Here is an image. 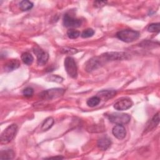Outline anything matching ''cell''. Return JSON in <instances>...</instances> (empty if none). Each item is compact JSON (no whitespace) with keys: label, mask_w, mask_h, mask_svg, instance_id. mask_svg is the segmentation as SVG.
<instances>
[{"label":"cell","mask_w":160,"mask_h":160,"mask_svg":"<svg viewBox=\"0 0 160 160\" xmlns=\"http://www.w3.org/2000/svg\"><path fill=\"white\" fill-rule=\"evenodd\" d=\"M82 24V21L80 19L72 17L68 14H66L63 18V24L67 28H78Z\"/></svg>","instance_id":"8"},{"label":"cell","mask_w":160,"mask_h":160,"mask_svg":"<svg viewBox=\"0 0 160 160\" xmlns=\"http://www.w3.org/2000/svg\"><path fill=\"white\" fill-rule=\"evenodd\" d=\"M18 131V126L16 124H12L8 126L1 133V143L7 144L9 142L16 136Z\"/></svg>","instance_id":"3"},{"label":"cell","mask_w":160,"mask_h":160,"mask_svg":"<svg viewBox=\"0 0 160 160\" xmlns=\"http://www.w3.org/2000/svg\"><path fill=\"white\" fill-rule=\"evenodd\" d=\"M106 3V1H95L94 2V4L96 7H101L105 5Z\"/></svg>","instance_id":"27"},{"label":"cell","mask_w":160,"mask_h":160,"mask_svg":"<svg viewBox=\"0 0 160 160\" xmlns=\"http://www.w3.org/2000/svg\"><path fill=\"white\" fill-rule=\"evenodd\" d=\"M14 156V152L12 149H6L1 151V159H11Z\"/></svg>","instance_id":"14"},{"label":"cell","mask_w":160,"mask_h":160,"mask_svg":"<svg viewBox=\"0 0 160 160\" xmlns=\"http://www.w3.org/2000/svg\"><path fill=\"white\" fill-rule=\"evenodd\" d=\"M112 132L113 135L118 139H122L125 138L126 134V131L123 125L116 124L112 128Z\"/></svg>","instance_id":"11"},{"label":"cell","mask_w":160,"mask_h":160,"mask_svg":"<svg viewBox=\"0 0 160 160\" xmlns=\"http://www.w3.org/2000/svg\"><path fill=\"white\" fill-rule=\"evenodd\" d=\"M33 51L37 57V63L39 66H43L48 61L49 54L47 52L43 51L39 47H35L33 49Z\"/></svg>","instance_id":"7"},{"label":"cell","mask_w":160,"mask_h":160,"mask_svg":"<svg viewBox=\"0 0 160 160\" xmlns=\"http://www.w3.org/2000/svg\"><path fill=\"white\" fill-rule=\"evenodd\" d=\"M19 6L20 9L23 11H26L30 10L33 7V3L29 1H22L19 2Z\"/></svg>","instance_id":"15"},{"label":"cell","mask_w":160,"mask_h":160,"mask_svg":"<svg viewBox=\"0 0 160 160\" xmlns=\"http://www.w3.org/2000/svg\"><path fill=\"white\" fill-rule=\"evenodd\" d=\"M160 24L159 23H152L148 27V31L151 32H159Z\"/></svg>","instance_id":"22"},{"label":"cell","mask_w":160,"mask_h":160,"mask_svg":"<svg viewBox=\"0 0 160 160\" xmlns=\"http://www.w3.org/2000/svg\"><path fill=\"white\" fill-rule=\"evenodd\" d=\"M159 122V112H158L151 119V124L150 126H148V130H151V128L157 126Z\"/></svg>","instance_id":"20"},{"label":"cell","mask_w":160,"mask_h":160,"mask_svg":"<svg viewBox=\"0 0 160 160\" xmlns=\"http://www.w3.org/2000/svg\"><path fill=\"white\" fill-rule=\"evenodd\" d=\"M54 119L51 117H49L48 118H46L44 121L43 122L42 126H41V129L42 131H48V129H49L54 124Z\"/></svg>","instance_id":"17"},{"label":"cell","mask_w":160,"mask_h":160,"mask_svg":"<svg viewBox=\"0 0 160 160\" xmlns=\"http://www.w3.org/2000/svg\"><path fill=\"white\" fill-rule=\"evenodd\" d=\"M129 54L124 52H109L101 54L99 57L104 64L111 61H119L128 58Z\"/></svg>","instance_id":"2"},{"label":"cell","mask_w":160,"mask_h":160,"mask_svg":"<svg viewBox=\"0 0 160 160\" xmlns=\"http://www.w3.org/2000/svg\"><path fill=\"white\" fill-rule=\"evenodd\" d=\"M102 62L99 58V56L94 57L89 59L86 64V70L88 72H91L99 67L101 66V65H102Z\"/></svg>","instance_id":"10"},{"label":"cell","mask_w":160,"mask_h":160,"mask_svg":"<svg viewBox=\"0 0 160 160\" xmlns=\"http://www.w3.org/2000/svg\"><path fill=\"white\" fill-rule=\"evenodd\" d=\"M67 35L70 39H76L80 36V32L74 29H70L67 31Z\"/></svg>","instance_id":"21"},{"label":"cell","mask_w":160,"mask_h":160,"mask_svg":"<svg viewBox=\"0 0 160 160\" xmlns=\"http://www.w3.org/2000/svg\"><path fill=\"white\" fill-rule=\"evenodd\" d=\"M64 68L69 76L76 78L78 76V68L74 59L71 56H68L64 59Z\"/></svg>","instance_id":"5"},{"label":"cell","mask_w":160,"mask_h":160,"mask_svg":"<svg viewBox=\"0 0 160 160\" xmlns=\"http://www.w3.org/2000/svg\"><path fill=\"white\" fill-rule=\"evenodd\" d=\"M108 119L110 122L116 124H125L130 121L131 117L128 114L112 112L108 116Z\"/></svg>","instance_id":"4"},{"label":"cell","mask_w":160,"mask_h":160,"mask_svg":"<svg viewBox=\"0 0 160 160\" xmlns=\"http://www.w3.org/2000/svg\"><path fill=\"white\" fill-rule=\"evenodd\" d=\"M62 51L64 53H68V54H75L78 52L77 49H73V48H64L63 49H62Z\"/></svg>","instance_id":"26"},{"label":"cell","mask_w":160,"mask_h":160,"mask_svg":"<svg viewBox=\"0 0 160 160\" xmlns=\"http://www.w3.org/2000/svg\"><path fill=\"white\" fill-rule=\"evenodd\" d=\"M133 103L129 98H122L118 100L114 104V108L118 111L127 110L132 107Z\"/></svg>","instance_id":"9"},{"label":"cell","mask_w":160,"mask_h":160,"mask_svg":"<svg viewBox=\"0 0 160 160\" xmlns=\"http://www.w3.org/2000/svg\"><path fill=\"white\" fill-rule=\"evenodd\" d=\"M49 81H55L58 82H61L62 81V78L59 76L57 75H52L49 76Z\"/></svg>","instance_id":"25"},{"label":"cell","mask_w":160,"mask_h":160,"mask_svg":"<svg viewBox=\"0 0 160 160\" xmlns=\"http://www.w3.org/2000/svg\"><path fill=\"white\" fill-rule=\"evenodd\" d=\"M21 60L24 64L27 65H30L33 62L34 58H33V56L30 53L28 52H23L21 55Z\"/></svg>","instance_id":"16"},{"label":"cell","mask_w":160,"mask_h":160,"mask_svg":"<svg viewBox=\"0 0 160 160\" xmlns=\"http://www.w3.org/2000/svg\"><path fill=\"white\" fill-rule=\"evenodd\" d=\"M33 93H34V90L31 87L26 88L25 89H24V90L22 91L23 95L26 96V97H30V96H32Z\"/></svg>","instance_id":"24"},{"label":"cell","mask_w":160,"mask_h":160,"mask_svg":"<svg viewBox=\"0 0 160 160\" xmlns=\"http://www.w3.org/2000/svg\"><path fill=\"white\" fill-rule=\"evenodd\" d=\"M20 66V62L18 59H11L6 62L4 66L6 71H12Z\"/></svg>","instance_id":"12"},{"label":"cell","mask_w":160,"mask_h":160,"mask_svg":"<svg viewBox=\"0 0 160 160\" xmlns=\"http://www.w3.org/2000/svg\"><path fill=\"white\" fill-rule=\"evenodd\" d=\"M94 34V31L91 28H88L83 31V32L81 34V37L83 38H88L92 37Z\"/></svg>","instance_id":"23"},{"label":"cell","mask_w":160,"mask_h":160,"mask_svg":"<svg viewBox=\"0 0 160 160\" xmlns=\"http://www.w3.org/2000/svg\"><path fill=\"white\" fill-rule=\"evenodd\" d=\"M99 94L102 98L104 99H109L111 97H112L115 94L116 92L114 91H109V90H105V91H102L99 92Z\"/></svg>","instance_id":"19"},{"label":"cell","mask_w":160,"mask_h":160,"mask_svg":"<svg viewBox=\"0 0 160 160\" xmlns=\"http://www.w3.org/2000/svg\"><path fill=\"white\" fill-rule=\"evenodd\" d=\"M100 101H101V98L98 96H94L89 98L86 103H87V105L89 107H94L98 105Z\"/></svg>","instance_id":"18"},{"label":"cell","mask_w":160,"mask_h":160,"mask_svg":"<svg viewBox=\"0 0 160 160\" xmlns=\"http://www.w3.org/2000/svg\"><path fill=\"white\" fill-rule=\"evenodd\" d=\"M116 36L122 41L131 42L138 39L140 36V34L139 32L132 29H124L118 31L116 33Z\"/></svg>","instance_id":"1"},{"label":"cell","mask_w":160,"mask_h":160,"mask_svg":"<svg viewBox=\"0 0 160 160\" xmlns=\"http://www.w3.org/2000/svg\"><path fill=\"white\" fill-rule=\"evenodd\" d=\"M111 140L106 137H102L100 138L98 141V143H97L98 148L102 151H105L107 149H108L111 146Z\"/></svg>","instance_id":"13"},{"label":"cell","mask_w":160,"mask_h":160,"mask_svg":"<svg viewBox=\"0 0 160 160\" xmlns=\"http://www.w3.org/2000/svg\"><path fill=\"white\" fill-rule=\"evenodd\" d=\"M65 90L62 88H52L42 92L39 95L41 99L46 100H51L56 99L62 96Z\"/></svg>","instance_id":"6"}]
</instances>
